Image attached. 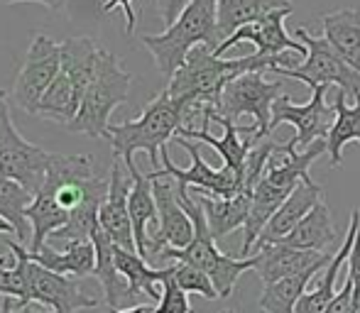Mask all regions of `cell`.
I'll list each match as a JSON object with an SVG mask.
<instances>
[{"mask_svg": "<svg viewBox=\"0 0 360 313\" xmlns=\"http://www.w3.org/2000/svg\"><path fill=\"white\" fill-rule=\"evenodd\" d=\"M91 242H94V247H96V272H94V274H96V279L101 281V286H103L105 304H108V309L118 311L123 304L133 301V291H130L128 281L120 277L118 267H115V260H113L115 242L103 233V228H101V225L94 230Z\"/></svg>", "mask_w": 360, "mask_h": 313, "instance_id": "7402d4cb", "label": "cell"}, {"mask_svg": "<svg viewBox=\"0 0 360 313\" xmlns=\"http://www.w3.org/2000/svg\"><path fill=\"white\" fill-rule=\"evenodd\" d=\"M255 274L260 277L262 284L270 281L289 279V277L304 274L309 269H326L333 255L319 250H299V247H289L285 242H275V245H257L255 247Z\"/></svg>", "mask_w": 360, "mask_h": 313, "instance_id": "9a60e30c", "label": "cell"}, {"mask_svg": "<svg viewBox=\"0 0 360 313\" xmlns=\"http://www.w3.org/2000/svg\"><path fill=\"white\" fill-rule=\"evenodd\" d=\"M98 54L101 47L91 37H72L62 42V72L74 84L81 100L98 67Z\"/></svg>", "mask_w": 360, "mask_h": 313, "instance_id": "484cf974", "label": "cell"}, {"mask_svg": "<svg viewBox=\"0 0 360 313\" xmlns=\"http://www.w3.org/2000/svg\"><path fill=\"white\" fill-rule=\"evenodd\" d=\"M5 247L10 252L22 255L25 260V279H27V301H25V306L42 304L52 313H76L81 309H96L98 306V301L81 291V286L74 281V277L57 274V272L30 260L25 245L8 240Z\"/></svg>", "mask_w": 360, "mask_h": 313, "instance_id": "9c48e42d", "label": "cell"}, {"mask_svg": "<svg viewBox=\"0 0 360 313\" xmlns=\"http://www.w3.org/2000/svg\"><path fill=\"white\" fill-rule=\"evenodd\" d=\"M59 72H62V42H54L47 34H34L15 79V105L25 113L37 115L39 100L47 93L52 81L59 76Z\"/></svg>", "mask_w": 360, "mask_h": 313, "instance_id": "8fae6325", "label": "cell"}, {"mask_svg": "<svg viewBox=\"0 0 360 313\" xmlns=\"http://www.w3.org/2000/svg\"><path fill=\"white\" fill-rule=\"evenodd\" d=\"M130 86H133V74H128L120 67L115 54L101 49L96 74L84 93L79 113L67 128L72 133L105 140L110 128V115L118 105L128 103Z\"/></svg>", "mask_w": 360, "mask_h": 313, "instance_id": "8992f818", "label": "cell"}, {"mask_svg": "<svg viewBox=\"0 0 360 313\" xmlns=\"http://www.w3.org/2000/svg\"><path fill=\"white\" fill-rule=\"evenodd\" d=\"M27 257L47 269L64 277H89L96 272V247L91 240H74L67 242L62 252L44 245L39 252H30Z\"/></svg>", "mask_w": 360, "mask_h": 313, "instance_id": "603a6c76", "label": "cell"}, {"mask_svg": "<svg viewBox=\"0 0 360 313\" xmlns=\"http://www.w3.org/2000/svg\"><path fill=\"white\" fill-rule=\"evenodd\" d=\"M348 95L343 91H338V98L333 100L336 108V120H333L331 130L326 135V152H328V164L336 169L343 164V147L348 142L360 145V95L356 98V105L348 108L346 105Z\"/></svg>", "mask_w": 360, "mask_h": 313, "instance_id": "f1b7e54d", "label": "cell"}, {"mask_svg": "<svg viewBox=\"0 0 360 313\" xmlns=\"http://www.w3.org/2000/svg\"><path fill=\"white\" fill-rule=\"evenodd\" d=\"M130 218H133V233H135V247H138V255L150 260L147 255V245H150V225L157 228V201L155 191H152V179L150 174H143L138 169V164L130 166Z\"/></svg>", "mask_w": 360, "mask_h": 313, "instance_id": "d6986e66", "label": "cell"}, {"mask_svg": "<svg viewBox=\"0 0 360 313\" xmlns=\"http://www.w3.org/2000/svg\"><path fill=\"white\" fill-rule=\"evenodd\" d=\"M223 313H233V311H223Z\"/></svg>", "mask_w": 360, "mask_h": 313, "instance_id": "ee69618b", "label": "cell"}, {"mask_svg": "<svg viewBox=\"0 0 360 313\" xmlns=\"http://www.w3.org/2000/svg\"><path fill=\"white\" fill-rule=\"evenodd\" d=\"M348 279L353 281V294L360 299V225H358L356 242H353V250L348 255Z\"/></svg>", "mask_w": 360, "mask_h": 313, "instance_id": "8d00e7d4", "label": "cell"}, {"mask_svg": "<svg viewBox=\"0 0 360 313\" xmlns=\"http://www.w3.org/2000/svg\"><path fill=\"white\" fill-rule=\"evenodd\" d=\"M292 13H294V8H282V10H275V13L265 15V18L257 20V22L245 25V27H240L238 32H233L228 39H223L214 54L221 57L223 52H228V49L236 47V44L252 42L257 47V54L265 59H282L287 52H297L307 57V47H304L299 39L289 37L285 29V20Z\"/></svg>", "mask_w": 360, "mask_h": 313, "instance_id": "5bb4252c", "label": "cell"}, {"mask_svg": "<svg viewBox=\"0 0 360 313\" xmlns=\"http://www.w3.org/2000/svg\"><path fill=\"white\" fill-rule=\"evenodd\" d=\"M294 37L307 47V62L302 67H272L270 72L277 74L280 79H297L302 84H307L309 88H316V86H336L338 91L348 95V98H358L360 95V74L356 69H351L326 42L323 37L311 34L307 27L294 29Z\"/></svg>", "mask_w": 360, "mask_h": 313, "instance_id": "52a82bcc", "label": "cell"}, {"mask_svg": "<svg viewBox=\"0 0 360 313\" xmlns=\"http://www.w3.org/2000/svg\"><path fill=\"white\" fill-rule=\"evenodd\" d=\"M179 201L186 213H189L191 223H194V240L186 247H179V250L176 247H165L160 252V257L162 260L184 262V265H191L196 269L206 272L211 277V281H214L218 296L228 299L233 294V289H236L238 279L245 272L255 269V257H233L221 252L216 247V237L211 235L209 220H206V213L199 201L191 199L189 191H179Z\"/></svg>", "mask_w": 360, "mask_h": 313, "instance_id": "277c9868", "label": "cell"}, {"mask_svg": "<svg viewBox=\"0 0 360 313\" xmlns=\"http://www.w3.org/2000/svg\"><path fill=\"white\" fill-rule=\"evenodd\" d=\"M211 123H218L223 125V138L218 140L214 135L209 133V128H181L179 133H176V138H194L199 145H209V147H214L218 154L223 156V164L231 166V169L236 171H243V166H245V159L248 154H250V149L255 147L257 140L252 138V135H243V128H238L233 120H226V118H214Z\"/></svg>", "mask_w": 360, "mask_h": 313, "instance_id": "ac0fdd59", "label": "cell"}, {"mask_svg": "<svg viewBox=\"0 0 360 313\" xmlns=\"http://www.w3.org/2000/svg\"><path fill=\"white\" fill-rule=\"evenodd\" d=\"M326 91L328 86H316L311 91L309 103L297 105L289 100V95H280L272 105V125H292L297 135L292 138L294 147H311L319 140H326L328 130H331L333 120H336V108L326 103Z\"/></svg>", "mask_w": 360, "mask_h": 313, "instance_id": "7c38bea8", "label": "cell"}, {"mask_svg": "<svg viewBox=\"0 0 360 313\" xmlns=\"http://www.w3.org/2000/svg\"><path fill=\"white\" fill-rule=\"evenodd\" d=\"M184 120H189V108L181 100L172 98L167 91H162L145 105L140 118L110 125L105 140L113 147V154L128 169L135 164V152H145L152 161V171H157L162 149L179 133Z\"/></svg>", "mask_w": 360, "mask_h": 313, "instance_id": "7a4b0ae2", "label": "cell"}, {"mask_svg": "<svg viewBox=\"0 0 360 313\" xmlns=\"http://www.w3.org/2000/svg\"><path fill=\"white\" fill-rule=\"evenodd\" d=\"M5 103H8V100H5V91L0 88V110H3V105H5Z\"/></svg>", "mask_w": 360, "mask_h": 313, "instance_id": "7bdbcfd3", "label": "cell"}, {"mask_svg": "<svg viewBox=\"0 0 360 313\" xmlns=\"http://www.w3.org/2000/svg\"><path fill=\"white\" fill-rule=\"evenodd\" d=\"M0 235H15V228L5 218H0Z\"/></svg>", "mask_w": 360, "mask_h": 313, "instance_id": "b9f144b4", "label": "cell"}, {"mask_svg": "<svg viewBox=\"0 0 360 313\" xmlns=\"http://www.w3.org/2000/svg\"><path fill=\"white\" fill-rule=\"evenodd\" d=\"M152 191H155L157 201V228L150 233V245H147V255L160 257L165 247H186L194 240V223H191L189 213L184 211L179 201V191L172 186L169 176H157L150 171Z\"/></svg>", "mask_w": 360, "mask_h": 313, "instance_id": "4fadbf2b", "label": "cell"}, {"mask_svg": "<svg viewBox=\"0 0 360 313\" xmlns=\"http://www.w3.org/2000/svg\"><path fill=\"white\" fill-rule=\"evenodd\" d=\"M336 228H333V220H331V211L323 201H319L309 215H304V220L297 225V228L289 233L285 240V245L289 247H299V250H319V252H326L328 245L336 242Z\"/></svg>", "mask_w": 360, "mask_h": 313, "instance_id": "83f0119b", "label": "cell"}, {"mask_svg": "<svg viewBox=\"0 0 360 313\" xmlns=\"http://www.w3.org/2000/svg\"><path fill=\"white\" fill-rule=\"evenodd\" d=\"M272 67H285L292 69L289 59H265L260 54H248V57L238 59H221L211 52L209 47H196L194 52L186 57L184 67L169 79L167 93L172 98L181 100L189 108V120L199 115L201 108L211 105L216 108L221 93L233 79L243 76L250 72H270Z\"/></svg>", "mask_w": 360, "mask_h": 313, "instance_id": "6da1fadb", "label": "cell"}, {"mask_svg": "<svg viewBox=\"0 0 360 313\" xmlns=\"http://www.w3.org/2000/svg\"><path fill=\"white\" fill-rule=\"evenodd\" d=\"M282 8H294L289 0H218V32L228 39L245 25L262 20L265 15Z\"/></svg>", "mask_w": 360, "mask_h": 313, "instance_id": "4316f807", "label": "cell"}, {"mask_svg": "<svg viewBox=\"0 0 360 313\" xmlns=\"http://www.w3.org/2000/svg\"><path fill=\"white\" fill-rule=\"evenodd\" d=\"M108 181H110L108 196H105L103 206L98 211V223L103 228V233L118 247L138 252V247H135V233H133V218H130V206H128L133 181L125 179L120 159H115L113 166H110Z\"/></svg>", "mask_w": 360, "mask_h": 313, "instance_id": "2e32d148", "label": "cell"}, {"mask_svg": "<svg viewBox=\"0 0 360 313\" xmlns=\"http://www.w3.org/2000/svg\"><path fill=\"white\" fill-rule=\"evenodd\" d=\"M15 3H39L49 10H62L69 0H0V5H15Z\"/></svg>", "mask_w": 360, "mask_h": 313, "instance_id": "ab89813d", "label": "cell"}, {"mask_svg": "<svg viewBox=\"0 0 360 313\" xmlns=\"http://www.w3.org/2000/svg\"><path fill=\"white\" fill-rule=\"evenodd\" d=\"M174 279H176V284L186 291V294H199V296H204L206 301L221 299L218 291H216V286H214V281H211V277L206 274V272L191 267V265L176 262L174 265Z\"/></svg>", "mask_w": 360, "mask_h": 313, "instance_id": "d6a6232c", "label": "cell"}, {"mask_svg": "<svg viewBox=\"0 0 360 313\" xmlns=\"http://www.w3.org/2000/svg\"><path fill=\"white\" fill-rule=\"evenodd\" d=\"M358 225H360V211H353L351 223H348V233L341 242V250L328 262V267L323 269V277L319 279V284L302 296V301H299V306H297V313H323L326 306L336 299V277H338V272H341L343 262H348V255H351L353 242H356V235H358Z\"/></svg>", "mask_w": 360, "mask_h": 313, "instance_id": "ffe728a7", "label": "cell"}, {"mask_svg": "<svg viewBox=\"0 0 360 313\" xmlns=\"http://www.w3.org/2000/svg\"><path fill=\"white\" fill-rule=\"evenodd\" d=\"M54 161H57V154L27 142L20 135L10 118V105L5 103L0 110V174L18 181L34 196L42 189Z\"/></svg>", "mask_w": 360, "mask_h": 313, "instance_id": "ba28073f", "label": "cell"}, {"mask_svg": "<svg viewBox=\"0 0 360 313\" xmlns=\"http://www.w3.org/2000/svg\"><path fill=\"white\" fill-rule=\"evenodd\" d=\"M155 313H194L189 294L174 279V265H172V272L162 281V296L155 306Z\"/></svg>", "mask_w": 360, "mask_h": 313, "instance_id": "836d02e7", "label": "cell"}, {"mask_svg": "<svg viewBox=\"0 0 360 313\" xmlns=\"http://www.w3.org/2000/svg\"><path fill=\"white\" fill-rule=\"evenodd\" d=\"M321 269H309L304 274L289 277V279L270 281V284H262L260 294V306L265 313H297V306L302 301V296L307 294V284L311 281V277Z\"/></svg>", "mask_w": 360, "mask_h": 313, "instance_id": "f546056e", "label": "cell"}, {"mask_svg": "<svg viewBox=\"0 0 360 313\" xmlns=\"http://www.w3.org/2000/svg\"><path fill=\"white\" fill-rule=\"evenodd\" d=\"M0 313H52V311H39V309H34L32 304H30V306H18V304H15L13 306V299H3V301H0Z\"/></svg>", "mask_w": 360, "mask_h": 313, "instance_id": "f35d334b", "label": "cell"}, {"mask_svg": "<svg viewBox=\"0 0 360 313\" xmlns=\"http://www.w3.org/2000/svg\"><path fill=\"white\" fill-rule=\"evenodd\" d=\"M113 260H115V267H118L120 277L128 281L130 291H133V299L145 294V296H150L152 301H160L162 291H157V284L165 281V277L172 272V267L152 269L145 257H140L138 252H133V250H123V247H118V245L113 247Z\"/></svg>", "mask_w": 360, "mask_h": 313, "instance_id": "d4e9b609", "label": "cell"}, {"mask_svg": "<svg viewBox=\"0 0 360 313\" xmlns=\"http://www.w3.org/2000/svg\"><path fill=\"white\" fill-rule=\"evenodd\" d=\"M0 296L15 299L18 306H25L27 301V279H25V260L22 255L13 252V265L8 260H0Z\"/></svg>", "mask_w": 360, "mask_h": 313, "instance_id": "1f68e13d", "label": "cell"}, {"mask_svg": "<svg viewBox=\"0 0 360 313\" xmlns=\"http://www.w3.org/2000/svg\"><path fill=\"white\" fill-rule=\"evenodd\" d=\"M221 42L218 0H191L172 27H167L162 34L143 37V47L152 54L157 69L167 79H172L184 67L186 57L196 47H209L211 52H216Z\"/></svg>", "mask_w": 360, "mask_h": 313, "instance_id": "3957f363", "label": "cell"}, {"mask_svg": "<svg viewBox=\"0 0 360 313\" xmlns=\"http://www.w3.org/2000/svg\"><path fill=\"white\" fill-rule=\"evenodd\" d=\"M110 313H155V306L138 304V306H130V309H118V311H110Z\"/></svg>", "mask_w": 360, "mask_h": 313, "instance_id": "60d3db41", "label": "cell"}, {"mask_svg": "<svg viewBox=\"0 0 360 313\" xmlns=\"http://www.w3.org/2000/svg\"><path fill=\"white\" fill-rule=\"evenodd\" d=\"M323 313H353V281L346 277V284H343L341 294H336V299L326 306Z\"/></svg>", "mask_w": 360, "mask_h": 313, "instance_id": "d590c367", "label": "cell"}, {"mask_svg": "<svg viewBox=\"0 0 360 313\" xmlns=\"http://www.w3.org/2000/svg\"><path fill=\"white\" fill-rule=\"evenodd\" d=\"M174 142L179 147H184L191 156V166L189 169H179V166L172 161L167 147L162 149V166L165 169H157L152 174L157 176H169L176 181V189L179 191H189V186H196L201 194H209L214 199H233L238 194H245V186H243V174L231 166L223 164V169H214L204 161L199 149V142H191L186 138H174Z\"/></svg>", "mask_w": 360, "mask_h": 313, "instance_id": "30bf717a", "label": "cell"}, {"mask_svg": "<svg viewBox=\"0 0 360 313\" xmlns=\"http://www.w3.org/2000/svg\"><path fill=\"white\" fill-rule=\"evenodd\" d=\"M113 8H123V13H125V34H133V29H135V25H138V15H135V10H133V0H105L103 3V10L105 13H110Z\"/></svg>", "mask_w": 360, "mask_h": 313, "instance_id": "74e56055", "label": "cell"}, {"mask_svg": "<svg viewBox=\"0 0 360 313\" xmlns=\"http://www.w3.org/2000/svg\"><path fill=\"white\" fill-rule=\"evenodd\" d=\"M189 3L191 0H157V10H160V18L165 22V27H172Z\"/></svg>", "mask_w": 360, "mask_h": 313, "instance_id": "e575fe53", "label": "cell"}, {"mask_svg": "<svg viewBox=\"0 0 360 313\" xmlns=\"http://www.w3.org/2000/svg\"><path fill=\"white\" fill-rule=\"evenodd\" d=\"M250 201L252 194H238L233 199H214L209 194L199 196V204L206 213V220H209L211 235L216 240H221V237L245 228L248 213H250Z\"/></svg>", "mask_w": 360, "mask_h": 313, "instance_id": "cb8c5ba5", "label": "cell"}, {"mask_svg": "<svg viewBox=\"0 0 360 313\" xmlns=\"http://www.w3.org/2000/svg\"><path fill=\"white\" fill-rule=\"evenodd\" d=\"M323 189L314 181H302V184L294 189V194L289 196L285 204L280 206L272 220L267 223V228L262 230L260 240L255 242L257 245H275V242H282L285 237L297 228L299 223L304 220V215H309V211L321 201Z\"/></svg>", "mask_w": 360, "mask_h": 313, "instance_id": "e0dca14e", "label": "cell"}, {"mask_svg": "<svg viewBox=\"0 0 360 313\" xmlns=\"http://www.w3.org/2000/svg\"><path fill=\"white\" fill-rule=\"evenodd\" d=\"M321 29L333 52L360 74V10L343 8L323 15Z\"/></svg>", "mask_w": 360, "mask_h": 313, "instance_id": "44dd1931", "label": "cell"}, {"mask_svg": "<svg viewBox=\"0 0 360 313\" xmlns=\"http://www.w3.org/2000/svg\"><path fill=\"white\" fill-rule=\"evenodd\" d=\"M282 79L265 81V72H250L243 76L233 79L231 84L223 88L221 100L216 108L206 105L199 110L204 118L201 128H209L214 118H226L236 123L243 115H250L255 123L250 128H243V135H252L255 140H265L272 135V105L280 98Z\"/></svg>", "mask_w": 360, "mask_h": 313, "instance_id": "5b68a950", "label": "cell"}, {"mask_svg": "<svg viewBox=\"0 0 360 313\" xmlns=\"http://www.w3.org/2000/svg\"><path fill=\"white\" fill-rule=\"evenodd\" d=\"M32 199L34 196L25 186L0 174V218H5L15 228V237H18L20 245L27 242V235L32 230L27 225L30 220L25 218V211L32 204Z\"/></svg>", "mask_w": 360, "mask_h": 313, "instance_id": "4dcf8cb0", "label": "cell"}]
</instances>
